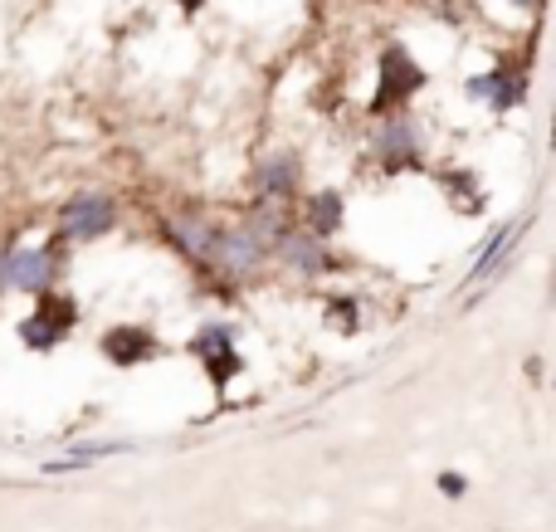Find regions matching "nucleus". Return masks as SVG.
<instances>
[{"label": "nucleus", "mask_w": 556, "mask_h": 532, "mask_svg": "<svg viewBox=\"0 0 556 532\" xmlns=\"http://www.w3.org/2000/svg\"><path fill=\"white\" fill-rule=\"evenodd\" d=\"M425 88V68L415 64V54L405 45H386L376 54V93H371V113L386 117V113H405L410 98Z\"/></svg>", "instance_id": "1"}, {"label": "nucleus", "mask_w": 556, "mask_h": 532, "mask_svg": "<svg viewBox=\"0 0 556 532\" xmlns=\"http://www.w3.org/2000/svg\"><path fill=\"white\" fill-rule=\"evenodd\" d=\"M74 322H78V303L59 289H45L39 293V308L20 322V342L35 352H54L59 342L74 332Z\"/></svg>", "instance_id": "2"}, {"label": "nucleus", "mask_w": 556, "mask_h": 532, "mask_svg": "<svg viewBox=\"0 0 556 532\" xmlns=\"http://www.w3.org/2000/svg\"><path fill=\"white\" fill-rule=\"evenodd\" d=\"M191 352L201 357V367H205V377H211L215 396H225V391H230V381L244 371V357L235 352L230 322H205V328L191 338Z\"/></svg>", "instance_id": "3"}, {"label": "nucleus", "mask_w": 556, "mask_h": 532, "mask_svg": "<svg viewBox=\"0 0 556 532\" xmlns=\"http://www.w3.org/2000/svg\"><path fill=\"white\" fill-rule=\"evenodd\" d=\"M113 225H117V205L98 191H84V195H74V201L59 205V235L74 240V244L98 240V235H108Z\"/></svg>", "instance_id": "4"}, {"label": "nucleus", "mask_w": 556, "mask_h": 532, "mask_svg": "<svg viewBox=\"0 0 556 532\" xmlns=\"http://www.w3.org/2000/svg\"><path fill=\"white\" fill-rule=\"evenodd\" d=\"M376 156L386 172H410L420 166L425 147H420V127L410 113H386V123L376 127Z\"/></svg>", "instance_id": "5"}, {"label": "nucleus", "mask_w": 556, "mask_h": 532, "mask_svg": "<svg viewBox=\"0 0 556 532\" xmlns=\"http://www.w3.org/2000/svg\"><path fill=\"white\" fill-rule=\"evenodd\" d=\"M264 259H269V244H264L250 225H220V240H215L211 264H220L225 274L244 279V274H260Z\"/></svg>", "instance_id": "6"}, {"label": "nucleus", "mask_w": 556, "mask_h": 532, "mask_svg": "<svg viewBox=\"0 0 556 532\" xmlns=\"http://www.w3.org/2000/svg\"><path fill=\"white\" fill-rule=\"evenodd\" d=\"M98 352H103L113 367H142V362L162 357V338H156L152 328H142V322H117V328H108L103 338H98Z\"/></svg>", "instance_id": "7"}, {"label": "nucleus", "mask_w": 556, "mask_h": 532, "mask_svg": "<svg viewBox=\"0 0 556 532\" xmlns=\"http://www.w3.org/2000/svg\"><path fill=\"white\" fill-rule=\"evenodd\" d=\"M0 283L20 293H45L54 289V254L49 250H10L0 259Z\"/></svg>", "instance_id": "8"}, {"label": "nucleus", "mask_w": 556, "mask_h": 532, "mask_svg": "<svg viewBox=\"0 0 556 532\" xmlns=\"http://www.w3.org/2000/svg\"><path fill=\"white\" fill-rule=\"evenodd\" d=\"M162 225H166V235L176 240V250L191 254V259H205V264H211L215 240H220V225L205 220L201 211H176V215H166Z\"/></svg>", "instance_id": "9"}, {"label": "nucleus", "mask_w": 556, "mask_h": 532, "mask_svg": "<svg viewBox=\"0 0 556 532\" xmlns=\"http://www.w3.org/2000/svg\"><path fill=\"white\" fill-rule=\"evenodd\" d=\"M269 254H278L288 269L307 274V279H317V274L332 269V254H327V244L317 240V235H307V230H298V235L283 230V235H278V240L269 244Z\"/></svg>", "instance_id": "10"}, {"label": "nucleus", "mask_w": 556, "mask_h": 532, "mask_svg": "<svg viewBox=\"0 0 556 532\" xmlns=\"http://www.w3.org/2000/svg\"><path fill=\"white\" fill-rule=\"evenodd\" d=\"M464 93H469L473 103L483 98L493 113H513V107L522 103V93H528V78L513 74V68H489V74H473Z\"/></svg>", "instance_id": "11"}, {"label": "nucleus", "mask_w": 556, "mask_h": 532, "mask_svg": "<svg viewBox=\"0 0 556 532\" xmlns=\"http://www.w3.org/2000/svg\"><path fill=\"white\" fill-rule=\"evenodd\" d=\"M298 176H303V166H298L293 152H274L254 166V186H260V195H269V201H293Z\"/></svg>", "instance_id": "12"}, {"label": "nucleus", "mask_w": 556, "mask_h": 532, "mask_svg": "<svg viewBox=\"0 0 556 532\" xmlns=\"http://www.w3.org/2000/svg\"><path fill=\"white\" fill-rule=\"evenodd\" d=\"M346 211H342V191H313L303 205V225L307 235H317V240H332L337 230H342Z\"/></svg>", "instance_id": "13"}, {"label": "nucleus", "mask_w": 556, "mask_h": 532, "mask_svg": "<svg viewBox=\"0 0 556 532\" xmlns=\"http://www.w3.org/2000/svg\"><path fill=\"white\" fill-rule=\"evenodd\" d=\"M522 235H528V220L522 225H503V230H493V240L483 244V254L473 259V269H469V283H479L483 274H493V269H503V259H508L513 250L522 244Z\"/></svg>", "instance_id": "14"}, {"label": "nucleus", "mask_w": 556, "mask_h": 532, "mask_svg": "<svg viewBox=\"0 0 556 532\" xmlns=\"http://www.w3.org/2000/svg\"><path fill=\"white\" fill-rule=\"evenodd\" d=\"M440 186L454 195V205L459 211H483V191H479V181H473V172H440Z\"/></svg>", "instance_id": "15"}, {"label": "nucleus", "mask_w": 556, "mask_h": 532, "mask_svg": "<svg viewBox=\"0 0 556 532\" xmlns=\"http://www.w3.org/2000/svg\"><path fill=\"white\" fill-rule=\"evenodd\" d=\"M440 489H444V494H450V498H464V474H454V469H444V474H440Z\"/></svg>", "instance_id": "16"}, {"label": "nucleus", "mask_w": 556, "mask_h": 532, "mask_svg": "<svg viewBox=\"0 0 556 532\" xmlns=\"http://www.w3.org/2000/svg\"><path fill=\"white\" fill-rule=\"evenodd\" d=\"M176 5H181V10H186V15H195V10H201V5H205V0H176Z\"/></svg>", "instance_id": "17"}, {"label": "nucleus", "mask_w": 556, "mask_h": 532, "mask_svg": "<svg viewBox=\"0 0 556 532\" xmlns=\"http://www.w3.org/2000/svg\"><path fill=\"white\" fill-rule=\"evenodd\" d=\"M508 5H518V10H542V0H508Z\"/></svg>", "instance_id": "18"}]
</instances>
